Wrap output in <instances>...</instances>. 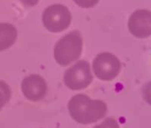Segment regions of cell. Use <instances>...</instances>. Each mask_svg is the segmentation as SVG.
<instances>
[{
  "mask_svg": "<svg viewBox=\"0 0 151 128\" xmlns=\"http://www.w3.org/2000/svg\"><path fill=\"white\" fill-rule=\"evenodd\" d=\"M71 117L79 124H89L105 116L108 107L101 100H93L86 94L73 96L68 104Z\"/></svg>",
  "mask_w": 151,
  "mask_h": 128,
  "instance_id": "6da1fadb",
  "label": "cell"
},
{
  "mask_svg": "<svg viewBox=\"0 0 151 128\" xmlns=\"http://www.w3.org/2000/svg\"><path fill=\"white\" fill-rule=\"evenodd\" d=\"M83 50V39L78 30L62 37L54 46V59L60 66H67L78 60Z\"/></svg>",
  "mask_w": 151,
  "mask_h": 128,
  "instance_id": "7a4b0ae2",
  "label": "cell"
},
{
  "mask_svg": "<svg viewBox=\"0 0 151 128\" xmlns=\"http://www.w3.org/2000/svg\"><path fill=\"white\" fill-rule=\"evenodd\" d=\"M72 15L65 6L55 4L45 8L42 15V22L45 29L58 33L68 29L71 23Z\"/></svg>",
  "mask_w": 151,
  "mask_h": 128,
  "instance_id": "3957f363",
  "label": "cell"
},
{
  "mask_svg": "<svg viewBox=\"0 0 151 128\" xmlns=\"http://www.w3.org/2000/svg\"><path fill=\"white\" fill-rule=\"evenodd\" d=\"M93 77L89 63L84 60L78 61L68 69L63 77V81L68 88L78 91L86 88L93 82Z\"/></svg>",
  "mask_w": 151,
  "mask_h": 128,
  "instance_id": "277c9868",
  "label": "cell"
},
{
  "mask_svg": "<svg viewBox=\"0 0 151 128\" xmlns=\"http://www.w3.org/2000/svg\"><path fill=\"white\" fill-rule=\"evenodd\" d=\"M121 68V62L118 58L110 52L99 53L93 62L94 74L103 81H110L116 78L120 73Z\"/></svg>",
  "mask_w": 151,
  "mask_h": 128,
  "instance_id": "5b68a950",
  "label": "cell"
},
{
  "mask_svg": "<svg viewBox=\"0 0 151 128\" xmlns=\"http://www.w3.org/2000/svg\"><path fill=\"white\" fill-rule=\"evenodd\" d=\"M128 29L138 38H147L151 36V12L145 9L133 12L128 21Z\"/></svg>",
  "mask_w": 151,
  "mask_h": 128,
  "instance_id": "8992f818",
  "label": "cell"
},
{
  "mask_svg": "<svg viewBox=\"0 0 151 128\" xmlns=\"http://www.w3.org/2000/svg\"><path fill=\"white\" fill-rule=\"evenodd\" d=\"M22 91L28 100L31 101H38L45 96L47 85L41 76L32 74L22 80Z\"/></svg>",
  "mask_w": 151,
  "mask_h": 128,
  "instance_id": "52a82bcc",
  "label": "cell"
},
{
  "mask_svg": "<svg viewBox=\"0 0 151 128\" xmlns=\"http://www.w3.org/2000/svg\"><path fill=\"white\" fill-rule=\"evenodd\" d=\"M17 39L16 28L6 22H0V52L10 48Z\"/></svg>",
  "mask_w": 151,
  "mask_h": 128,
  "instance_id": "ba28073f",
  "label": "cell"
},
{
  "mask_svg": "<svg viewBox=\"0 0 151 128\" xmlns=\"http://www.w3.org/2000/svg\"><path fill=\"white\" fill-rule=\"evenodd\" d=\"M11 98V91L8 85L5 82L0 80V111L3 107L9 101Z\"/></svg>",
  "mask_w": 151,
  "mask_h": 128,
  "instance_id": "9c48e42d",
  "label": "cell"
},
{
  "mask_svg": "<svg viewBox=\"0 0 151 128\" xmlns=\"http://www.w3.org/2000/svg\"><path fill=\"white\" fill-rule=\"evenodd\" d=\"M93 128H120L117 121L115 118L109 117L105 119L101 124L95 125Z\"/></svg>",
  "mask_w": 151,
  "mask_h": 128,
  "instance_id": "30bf717a",
  "label": "cell"
},
{
  "mask_svg": "<svg viewBox=\"0 0 151 128\" xmlns=\"http://www.w3.org/2000/svg\"><path fill=\"white\" fill-rule=\"evenodd\" d=\"M79 7L82 8H91L96 6L100 0H73Z\"/></svg>",
  "mask_w": 151,
  "mask_h": 128,
  "instance_id": "8fae6325",
  "label": "cell"
},
{
  "mask_svg": "<svg viewBox=\"0 0 151 128\" xmlns=\"http://www.w3.org/2000/svg\"><path fill=\"white\" fill-rule=\"evenodd\" d=\"M142 96L146 102L151 105V81L147 82L142 88Z\"/></svg>",
  "mask_w": 151,
  "mask_h": 128,
  "instance_id": "7c38bea8",
  "label": "cell"
},
{
  "mask_svg": "<svg viewBox=\"0 0 151 128\" xmlns=\"http://www.w3.org/2000/svg\"><path fill=\"white\" fill-rule=\"evenodd\" d=\"M19 1L27 7H32L39 2V0H19Z\"/></svg>",
  "mask_w": 151,
  "mask_h": 128,
  "instance_id": "4fadbf2b",
  "label": "cell"
}]
</instances>
